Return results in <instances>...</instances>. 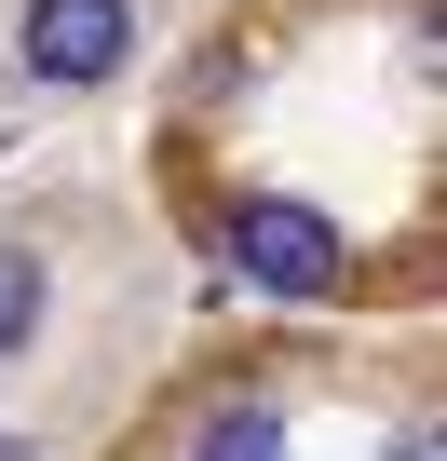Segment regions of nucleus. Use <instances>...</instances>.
I'll return each mask as SVG.
<instances>
[{
    "mask_svg": "<svg viewBox=\"0 0 447 461\" xmlns=\"http://www.w3.org/2000/svg\"><path fill=\"white\" fill-rule=\"evenodd\" d=\"M0 461H41V447H28V434H0Z\"/></svg>",
    "mask_w": 447,
    "mask_h": 461,
    "instance_id": "obj_5",
    "label": "nucleus"
},
{
    "mask_svg": "<svg viewBox=\"0 0 447 461\" xmlns=\"http://www.w3.org/2000/svg\"><path fill=\"white\" fill-rule=\"evenodd\" d=\"M203 461H285V434H272L258 407H231V420H217V434H203Z\"/></svg>",
    "mask_w": 447,
    "mask_h": 461,
    "instance_id": "obj_3",
    "label": "nucleus"
},
{
    "mask_svg": "<svg viewBox=\"0 0 447 461\" xmlns=\"http://www.w3.org/2000/svg\"><path fill=\"white\" fill-rule=\"evenodd\" d=\"M231 272L272 285V299H339L353 258H339V230H326L312 203H245V217H231Z\"/></svg>",
    "mask_w": 447,
    "mask_h": 461,
    "instance_id": "obj_1",
    "label": "nucleus"
},
{
    "mask_svg": "<svg viewBox=\"0 0 447 461\" xmlns=\"http://www.w3.org/2000/svg\"><path fill=\"white\" fill-rule=\"evenodd\" d=\"M28 68L41 82H109L122 55H136V14H122V0H28Z\"/></svg>",
    "mask_w": 447,
    "mask_h": 461,
    "instance_id": "obj_2",
    "label": "nucleus"
},
{
    "mask_svg": "<svg viewBox=\"0 0 447 461\" xmlns=\"http://www.w3.org/2000/svg\"><path fill=\"white\" fill-rule=\"evenodd\" d=\"M393 461H434V434H407V447H393Z\"/></svg>",
    "mask_w": 447,
    "mask_h": 461,
    "instance_id": "obj_6",
    "label": "nucleus"
},
{
    "mask_svg": "<svg viewBox=\"0 0 447 461\" xmlns=\"http://www.w3.org/2000/svg\"><path fill=\"white\" fill-rule=\"evenodd\" d=\"M28 312H41V272H28L14 245H0V353H14V339H28Z\"/></svg>",
    "mask_w": 447,
    "mask_h": 461,
    "instance_id": "obj_4",
    "label": "nucleus"
}]
</instances>
